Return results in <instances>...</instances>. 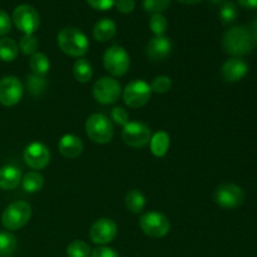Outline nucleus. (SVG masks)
I'll return each mask as SVG.
<instances>
[{"label":"nucleus","instance_id":"1","mask_svg":"<svg viewBox=\"0 0 257 257\" xmlns=\"http://www.w3.org/2000/svg\"><path fill=\"white\" fill-rule=\"evenodd\" d=\"M252 38L245 27H233L222 37V47L227 54L232 57H242L250 53L253 48Z\"/></svg>","mask_w":257,"mask_h":257},{"label":"nucleus","instance_id":"2","mask_svg":"<svg viewBox=\"0 0 257 257\" xmlns=\"http://www.w3.org/2000/svg\"><path fill=\"white\" fill-rule=\"evenodd\" d=\"M58 45L63 53L70 57H83L88 53L89 42L83 32L77 28H64L58 34Z\"/></svg>","mask_w":257,"mask_h":257},{"label":"nucleus","instance_id":"3","mask_svg":"<svg viewBox=\"0 0 257 257\" xmlns=\"http://www.w3.org/2000/svg\"><path fill=\"white\" fill-rule=\"evenodd\" d=\"M85 132L92 142L105 145L112 141L114 128L107 115L102 113H94L85 122Z\"/></svg>","mask_w":257,"mask_h":257},{"label":"nucleus","instance_id":"4","mask_svg":"<svg viewBox=\"0 0 257 257\" xmlns=\"http://www.w3.org/2000/svg\"><path fill=\"white\" fill-rule=\"evenodd\" d=\"M32 217V207L24 201H15L10 203L3 212L2 221L7 230L15 231L24 227Z\"/></svg>","mask_w":257,"mask_h":257},{"label":"nucleus","instance_id":"5","mask_svg":"<svg viewBox=\"0 0 257 257\" xmlns=\"http://www.w3.org/2000/svg\"><path fill=\"white\" fill-rule=\"evenodd\" d=\"M103 65L113 77H123L130 70L131 59L127 50L120 45H112L103 55Z\"/></svg>","mask_w":257,"mask_h":257},{"label":"nucleus","instance_id":"6","mask_svg":"<svg viewBox=\"0 0 257 257\" xmlns=\"http://www.w3.org/2000/svg\"><path fill=\"white\" fill-rule=\"evenodd\" d=\"M215 202L225 210H235L245 202V192L235 183H222L215 191Z\"/></svg>","mask_w":257,"mask_h":257},{"label":"nucleus","instance_id":"7","mask_svg":"<svg viewBox=\"0 0 257 257\" xmlns=\"http://www.w3.org/2000/svg\"><path fill=\"white\" fill-rule=\"evenodd\" d=\"M140 226L143 232L152 238H161L170 232L171 223L170 220L166 217L163 213L155 212H146L142 215L140 220Z\"/></svg>","mask_w":257,"mask_h":257},{"label":"nucleus","instance_id":"8","mask_svg":"<svg viewBox=\"0 0 257 257\" xmlns=\"http://www.w3.org/2000/svg\"><path fill=\"white\" fill-rule=\"evenodd\" d=\"M13 23L25 35L33 34L40 25L39 13L30 5L22 4L13 12Z\"/></svg>","mask_w":257,"mask_h":257},{"label":"nucleus","instance_id":"9","mask_svg":"<svg viewBox=\"0 0 257 257\" xmlns=\"http://www.w3.org/2000/svg\"><path fill=\"white\" fill-rule=\"evenodd\" d=\"M151 84L145 80H133L125 85L123 90V100L131 108H141L151 99Z\"/></svg>","mask_w":257,"mask_h":257},{"label":"nucleus","instance_id":"10","mask_svg":"<svg viewBox=\"0 0 257 257\" xmlns=\"http://www.w3.org/2000/svg\"><path fill=\"white\" fill-rule=\"evenodd\" d=\"M120 94H122L120 84L112 77H102L93 85V95L95 100L104 105L117 102Z\"/></svg>","mask_w":257,"mask_h":257},{"label":"nucleus","instance_id":"11","mask_svg":"<svg viewBox=\"0 0 257 257\" xmlns=\"http://www.w3.org/2000/svg\"><path fill=\"white\" fill-rule=\"evenodd\" d=\"M151 130L141 122H128L123 127L122 138L125 145L132 148H142L150 143Z\"/></svg>","mask_w":257,"mask_h":257},{"label":"nucleus","instance_id":"12","mask_svg":"<svg viewBox=\"0 0 257 257\" xmlns=\"http://www.w3.org/2000/svg\"><path fill=\"white\" fill-rule=\"evenodd\" d=\"M24 93L22 82L17 77L8 75L0 79V103L5 107H13L20 102Z\"/></svg>","mask_w":257,"mask_h":257},{"label":"nucleus","instance_id":"13","mask_svg":"<svg viewBox=\"0 0 257 257\" xmlns=\"http://www.w3.org/2000/svg\"><path fill=\"white\" fill-rule=\"evenodd\" d=\"M118 232L117 225L110 218H99L92 225L89 230L90 240L97 245H107L112 242Z\"/></svg>","mask_w":257,"mask_h":257},{"label":"nucleus","instance_id":"14","mask_svg":"<svg viewBox=\"0 0 257 257\" xmlns=\"http://www.w3.org/2000/svg\"><path fill=\"white\" fill-rule=\"evenodd\" d=\"M24 161L33 170H43L50 162V151L44 143L33 142L24 150Z\"/></svg>","mask_w":257,"mask_h":257},{"label":"nucleus","instance_id":"15","mask_svg":"<svg viewBox=\"0 0 257 257\" xmlns=\"http://www.w3.org/2000/svg\"><path fill=\"white\" fill-rule=\"evenodd\" d=\"M171 52H172V42L165 35L155 37L146 45V53L152 62H163L170 57Z\"/></svg>","mask_w":257,"mask_h":257},{"label":"nucleus","instance_id":"16","mask_svg":"<svg viewBox=\"0 0 257 257\" xmlns=\"http://www.w3.org/2000/svg\"><path fill=\"white\" fill-rule=\"evenodd\" d=\"M248 72V65L241 58L232 57L230 59L226 60L223 63L222 68H221V74H222L223 79L226 82L236 83L240 82Z\"/></svg>","mask_w":257,"mask_h":257},{"label":"nucleus","instance_id":"17","mask_svg":"<svg viewBox=\"0 0 257 257\" xmlns=\"http://www.w3.org/2000/svg\"><path fill=\"white\" fill-rule=\"evenodd\" d=\"M58 150H59L60 155L65 158H77L82 155L84 146H83L82 140L75 135H64L60 138L59 143H58Z\"/></svg>","mask_w":257,"mask_h":257},{"label":"nucleus","instance_id":"18","mask_svg":"<svg viewBox=\"0 0 257 257\" xmlns=\"http://www.w3.org/2000/svg\"><path fill=\"white\" fill-rule=\"evenodd\" d=\"M22 182V172L15 166L8 165L0 168V188L5 191L14 190Z\"/></svg>","mask_w":257,"mask_h":257},{"label":"nucleus","instance_id":"19","mask_svg":"<svg viewBox=\"0 0 257 257\" xmlns=\"http://www.w3.org/2000/svg\"><path fill=\"white\" fill-rule=\"evenodd\" d=\"M117 33V25L112 19H100L99 22L95 23L94 29H93V35L94 39L98 42H108L112 39Z\"/></svg>","mask_w":257,"mask_h":257},{"label":"nucleus","instance_id":"20","mask_svg":"<svg viewBox=\"0 0 257 257\" xmlns=\"http://www.w3.org/2000/svg\"><path fill=\"white\" fill-rule=\"evenodd\" d=\"M170 135L167 132H165V131H160V132L155 133L151 137V152L156 157H165L167 155L168 150H170Z\"/></svg>","mask_w":257,"mask_h":257},{"label":"nucleus","instance_id":"21","mask_svg":"<svg viewBox=\"0 0 257 257\" xmlns=\"http://www.w3.org/2000/svg\"><path fill=\"white\" fill-rule=\"evenodd\" d=\"M30 69H32L33 74L39 75V77H45L49 73L50 69V62L49 58L44 54V53L37 52L30 57Z\"/></svg>","mask_w":257,"mask_h":257},{"label":"nucleus","instance_id":"22","mask_svg":"<svg viewBox=\"0 0 257 257\" xmlns=\"http://www.w3.org/2000/svg\"><path fill=\"white\" fill-rule=\"evenodd\" d=\"M22 186L25 192L28 193L39 192L44 186V178L39 172L32 171V172L24 175V177H22Z\"/></svg>","mask_w":257,"mask_h":257},{"label":"nucleus","instance_id":"23","mask_svg":"<svg viewBox=\"0 0 257 257\" xmlns=\"http://www.w3.org/2000/svg\"><path fill=\"white\" fill-rule=\"evenodd\" d=\"M18 44L12 38H2L0 39V60L3 62H14L18 57Z\"/></svg>","mask_w":257,"mask_h":257},{"label":"nucleus","instance_id":"24","mask_svg":"<svg viewBox=\"0 0 257 257\" xmlns=\"http://www.w3.org/2000/svg\"><path fill=\"white\" fill-rule=\"evenodd\" d=\"M73 75L79 83H88L93 77L92 64L85 59H77L73 65Z\"/></svg>","mask_w":257,"mask_h":257},{"label":"nucleus","instance_id":"25","mask_svg":"<svg viewBox=\"0 0 257 257\" xmlns=\"http://www.w3.org/2000/svg\"><path fill=\"white\" fill-rule=\"evenodd\" d=\"M125 206L132 213H141L146 206L145 195L138 190H131L125 196Z\"/></svg>","mask_w":257,"mask_h":257},{"label":"nucleus","instance_id":"26","mask_svg":"<svg viewBox=\"0 0 257 257\" xmlns=\"http://www.w3.org/2000/svg\"><path fill=\"white\" fill-rule=\"evenodd\" d=\"M17 250V238L10 232H0V257H10Z\"/></svg>","mask_w":257,"mask_h":257},{"label":"nucleus","instance_id":"27","mask_svg":"<svg viewBox=\"0 0 257 257\" xmlns=\"http://www.w3.org/2000/svg\"><path fill=\"white\" fill-rule=\"evenodd\" d=\"M48 82L45 79V77H39V75L30 74L27 78V88L29 90V93L34 97H39L40 94H43L47 88Z\"/></svg>","mask_w":257,"mask_h":257},{"label":"nucleus","instance_id":"28","mask_svg":"<svg viewBox=\"0 0 257 257\" xmlns=\"http://www.w3.org/2000/svg\"><path fill=\"white\" fill-rule=\"evenodd\" d=\"M67 253L69 257H89L90 247L84 241L75 240L68 245Z\"/></svg>","mask_w":257,"mask_h":257},{"label":"nucleus","instance_id":"29","mask_svg":"<svg viewBox=\"0 0 257 257\" xmlns=\"http://www.w3.org/2000/svg\"><path fill=\"white\" fill-rule=\"evenodd\" d=\"M19 48H20V50L23 52V54L30 55V57H32L33 54H35V53L38 52V48H39V42H38V39L33 34L24 35V37L20 39Z\"/></svg>","mask_w":257,"mask_h":257},{"label":"nucleus","instance_id":"30","mask_svg":"<svg viewBox=\"0 0 257 257\" xmlns=\"http://www.w3.org/2000/svg\"><path fill=\"white\" fill-rule=\"evenodd\" d=\"M171 4V0H143V9L151 15L161 14Z\"/></svg>","mask_w":257,"mask_h":257},{"label":"nucleus","instance_id":"31","mask_svg":"<svg viewBox=\"0 0 257 257\" xmlns=\"http://www.w3.org/2000/svg\"><path fill=\"white\" fill-rule=\"evenodd\" d=\"M168 27L167 19L162 14H155L150 19V28L156 37H162Z\"/></svg>","mask_w":257,"mask_h":257},{"label":"nucleus","instance_id":"32","mask_svg":"<svg viewBox=\"0 0 257 257\" xmlns=\"http://www.w3.org/2000/svg\"><path fill=\"white\" fill-rule=\"evenodd\" d=\"M237 18V8L233 3L228 2L221 7L220 9V19L223 24H231L233 23Z\"/></svg>","mask_w":257,"mask_h":257},{"label":"nucleus","instance_id":"33","mask_svg":"<svg viewBox=\"0 0 257 257\" xmlns=\"http://www.w3.org/2000/svg\"><path fill=\"white\" fill-rule=\"evenodd\" d=\"M171 88H172V79L167 75H158L153 79L152 84H151L152 92L158 93V94L167 93Z\"/></svg>","mask_w":257,"mask_h":257},{"label":"nucleus","instance_id":"34","mask_svg":"<svg viewBox=\"0 0 257 257\" xmlns=\"http://www.w3.org/2000/svg\"><path fill=\"white\" fill-rule=\"evenodd\" d=\"M110 117L114 120L117 124L124 127L128 122H130V115H128V112L123 107H114L110 112Z\"/></svg>","mask_w":257,"mask_h":257},{"label":"nucleus","instance_id":"35","mask_svg":"<svg viewBox=\"0 0 257 257\" xmlns=\"http://www.w3.org/2000/svg\"><path fill=\"white\" fill-rule=\"evenodd\" d=\"M88 4L95 10H100V12H105L114 7L115 0H87Z\"/></svg>","mask_w":257,"mask_h":257},{"label":"nucleus","instance_id":"36","mask_svg":"<svg viewBox=\"0 0 257 257\" xmlns=\"http://www.w3.org/2000/svg\"><path fill=\"white\" fill-rule=\"evenodd\" d=\"M12 30V19L7 12L0 10V37L7 35Z\"/></svg>","mask_w":257,"mask_h":257},{"label":"nucleus","instance_id":"37","mask_svg":"<svg viewBox=\"0 0 257 257\" xmlns=\"http://www.w3.org/2000/svg\"><path fill=\"white\" fill-rule=\"evenodd\" d=\"M115 7H117L118 12L122 14H130L135 10L136 2L135 0H115Z\"/></svg>","mask_w":257,"mask_h":257},{"label":"nucleus","instance_id":"38","mask_svg":"<svg viewBox=\"0 0 257 257\" xmlns=\"http://www.w3.org/2000/svg\"><path fill=\"white\" fill-rule=\"evenodd\" d=\"M92 257H119L118 256V253L115 252L113 248L110 247H104V246H102V247H97L94 251L92 252Z\"/></svg>","mask_w":257,"mask_h":257},{"label":"nucleus","instance_id":"39","mask_svg":"<svg viewBox=\"0 0 257 257\" xmlns=\"http://www.w3.org/2000/svg\"><path fill=\"white\" fill-rule=\"evenodd\" d=\"M248 32H250L251 34V38H252V42L253 44H257V18L253 22L250 23V25H248Z\"/></svg>","mask_w":257,"mask_h":257},{"label":"nucleus","instance_id":"40","mask_svg":"<svg viewBox=\"0 0 257 257\" xmlns=\"http://www.w3.org/2000/svg\"><path fill=\"white\" fill-rule=\"evenodd\" d=\"M238 4L247 9H257V0H238Z\"/></svg>","mask_w":257,"mask_h":257},{"label":"nucleus","instance_id":"41","mask_svg":"<svg viewBox=\"0 0 257 257\" xmlns=\"http://www.w3.org/2000/svg\"><path fill=\"white\" fill-rule=\"evenodd\" d=\"M180 3H183V4H190V5H193V4H198V3H201L202 0H178Z\"/></svg>","mask_w":257,"mask_h":257},{"label":"nucleus","instance_id":"42","mask_svg":"<svg viewBox=\"0 0 257 257\" xmlns=\"http://www.w3.org/2000/svg\"><path fill=\"white\" fill-rule=\"evenodd\" d=\"M213 3H220V2H222V0H212Z\"/></svg>","mask_w":257,"mask_h":257}]
</instances>
